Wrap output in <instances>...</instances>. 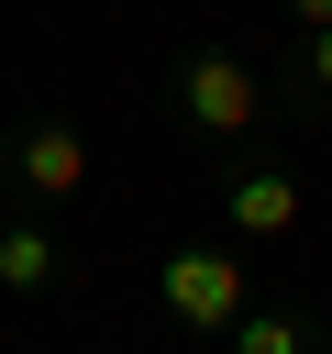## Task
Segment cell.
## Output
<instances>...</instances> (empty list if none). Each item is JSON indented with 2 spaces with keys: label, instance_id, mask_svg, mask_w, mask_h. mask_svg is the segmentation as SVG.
I'll return each mask as SVG.
<instances>
[{
  "label": "cell",
  "instance_id": "6da1fadb",
  "mask_svg": "<svg viewBox=\"0 0 332 354\" xmlns=\"http://www.w3.org/2000/svg\"><path fill=\"white\" fill-rule=\"evenodd\" d=\"M155 100H166V122L221 166V155H243L266 122H277V88H266V66L255 55H232L221 33H188L177 55H166V77H155Z\"/></svg>",
  "mask_w": 332,
  "mask_h": 354
},
{
  "label": "cell",
  "instance_id": "9c48e42d",
  "mask_svg": "<svg viewBox=\"0 0 332 354\" xmlns=\"http://www.w3.org/2000/svg\"><path fill=\"white\" fill-rule=\"evenodd\" d=\"M321 354H332V321H321Z\"/></svg>",
  "mask_w": 332,
  "mask_h": 354
},
{
  "label": "cell",
  "instance_id": "ba28073f",
  "mask_svg": "<svg viewBox=\"0 0 332 354\" xmlns=\"http://www.w3.org/2000/svg\"><path fill=\"white\" fill-rule=\"evenodd\" d=\"M288 11V33H310V22H332V0H277Z\"/></svg>",
  "mask_w": 332,
  "mask_h": 354
},
{
  "label": "cell",
  "instance_id": "7a4b0ae2",
  "mask_svg": "<svg viewBox=\"0 0 332 354\" xmlns=\"http://www.w3.org/2000/svg\"><path fill=\"white\" fill-rule=\"evenodd\" d=\"M89 177H100V155H89V122L77 111H11L0 122V199H22V210H77L89 199Z\"/></svg>",
  "mask_w": 332,
  "mask_h": 354
},
{
  "label": "cell",
  "instance_id": "277c9868",
  "mask_svg": "<svg viewBox=\"0 0 332 354\" xmlns=\"http://www.w3.org/2000/svg\"><path fill=\"white\" fill-rule=\"evenodd\" d=\"M210 199H221V232H232V243H288L299 210H310L299 166H288V155H255V144L221 155V188H210Z\"/></svg>",
  "mask_w": 332,
  "mask_h": 354
},
{
  "label": "cell",
  "instance_id": "52a82bcc",
  "mask_svg": "<svg viewBox=\"0 0 332 354\" xmlns=\"http://www.w3.org/2000/svg\"><path fill=\"white\" fill-rule=\"evenodd\" d=\"M221 354H321V321H310V310H277V299H255V310L221 332Z\"/></svg>",
  "mask_w": 332,
  "mask_h": 354
},
{
  "label": "cell",
  "instance_id": "5b68a950",
  "mask_svg": "<svg viewBox=\"0 0 332 354\" xmlns=\"http://www.w3.org/2000/svg\"><path fill=\"white\" fill-rule=\"evenodd\" d=\"M77 277V254H66V232H55V210H0V299H55Z\"/></svg>",
  "mask_w": 332,
  "mask_h": 354
},
{
  "label": "cell",
  "instance_id": "3957f363",
  "mask_svg": "<svg viewBox=\"0 0 332 354\" xmlns=\"http://www.w3.org/2000/svg\"><path fill=\"white\" fill-rule=\"evenodd\" d=\"M155 310L177 343H221L243 310H255V277L232 254V232H199V243H166L155 254Z\"/></svg>",
  "mask_w": 332,
  "mask_h": 354
},
{
  "label": "cell",
  "instance_id": "8992f818",
  "mask_svg": "<svg viewBox=\"0 0 332 354\" xmlns=\"http://www.w3.org/2000/svg\"><path fill=\"white\" fill-rule=\"evenodd\" d=\"M266 88H277V122L288 133H332V22L288 33V55L266 66Z\"/></svg>",
  "mask_w": 332,
  "mask_h": 354
}]
</instances>
